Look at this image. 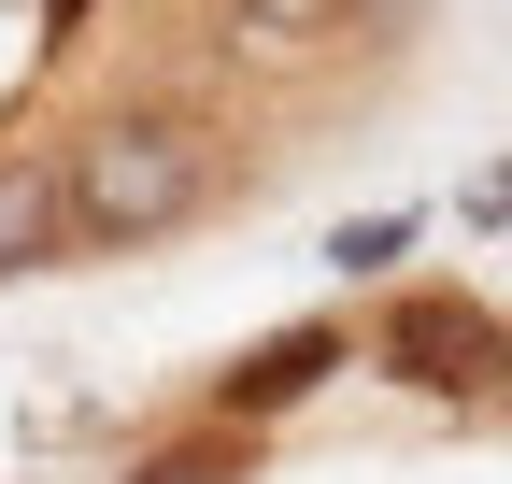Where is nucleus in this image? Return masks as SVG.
<instances>
[{
    "mask_svg": "<svg viewBox=\"0 0 512 484\" xmlns=\"http://www.w3.org/2000/svg\"><path fill=\"white\" fill-rule=\"evenodd\" d=\"M228 200V143L200 129L185 100H128L72 143V228L86 242H171Z\"/></svg>",
    "mask_w": 512,
    "mask_h": 484,
    "instance_id": "obj_1",
    "label": "nucleus"
},
{
    "mask_svg": "<svg viewBox=\"0 0 512 484\" xmlns=\"http://www.w3.org/2000/svg\"><path fill=\"white\" fill-rule=\"evenodd\" d=\"M370 371L384 385H427V399H512V328L470 285H399L370 314Z\"/></svg>",
    "mask_w": 512,
    "mask_h": 484,
    "instance_id": "obj_2",
    "label": "nucleus"
},
{
    "mask_svg": "<svg viewBox=\"0 0 512 484\" xmlns=\"http://www.w3.org/2000/svg\"><path fill=\"white\" fill-rule=\"evenodd\" d=\"M342 356H356V342H342L328 314H313V328H271L256 356H228V371H214V428H271V413H299Z\"/></svg>",
    "mask_w": 512,
    "mask_h": 484,
    "instance_id": "obj_3",
    "label": "nucleus"
},
{
    "mask_svg": "<svg viewBox=\"0 0 512 484\" xmlns=\"http://www.w3.org/2000/svg\"><path fill=\"white\" fill-rule=\"evenodd\" d=\"M72 157H0V285L43 271V257H72Z\"/></svg>",
    "mask_w": 512,
    "mask_h": 484,
    "instance_id": "obj_4",
    "label": "nucleus"
},
{
    "mask_svg": "<svg viewBox=\"0 0 512 484\" xmlns=\"http://www.w3.org/2000/svg\"><path fill=\"white\" fill-rule=\"evenodd\" d=\"M228 15V57H328V43H370V0H214Z\"/></svg>",
    "mask_w": 512,
    "mask_h": 484,
    "instance_id": "obj_5",
    "label": "nucleus"
},
{
    "mask_svg": "<svg viewBox=\"0 0 512 484\" xmlns=\"http://www.w3.org/2000/svg\"><path fill=\"white\" fill-rule=\"evenodd\" d=\"M128 484H242V428H185V442H157Z\"/></svg>",
    "mask_w": 512,
    "mask_h": 484,
    "instance_id": "obj_6",
    "label": "nucleus"
},
{
    "mask_svg": "<svg viewBox=\"0 0 512 484\" xmlns=\"http://www.w3.org/2000/svg\"><path fill=\"white\" fill-rule=\"evenodd\" d=\"M399 257H413V214H356L328 242V271H399Z\"/></svg>",
    "mask_w": 512,
    "mask_h": 484,
    "instance_id": "obj_7",
    "label": "nucleus"
},
{
    "mask_svg": "<svg viewBox=\"0 0 512 484\" xmlns=\"http://www.w3.org/2000/svg\"><path fill=\"white\" fill-rule=\"evenodd\" d=\"M470 228H512V157L484 171V186H470Z\"/></svg>",
    "mask_w": 512,
    "mask_h": 484,
    "instance_id": "obj_8",
    "label": "nucleus"
},
{
    "mask_svg": "<svg viewBox=\"0 0 512 484\" xmlns=\"http://www.w3.org/2000/svg\"><path fill=\"white\" fill-rule=\"evenodd\" d=\"M43 15H57V29H86V0H43Z\"/></svg>",
    "mask_w": 512,
    "mask_h": 484,
    "instance_id": "obj_9",
    "label": "nucleus"
}]
</instances>
